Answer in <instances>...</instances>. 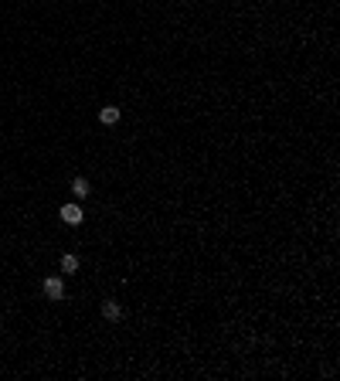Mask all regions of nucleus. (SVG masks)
<instances>
[{
    "instance_id": "f257e3e1",
    "label": "nucleus",
    "mask_w": 340,
    "mask_h": 381,
    "mask_svg": "<svg viewBox=\"0 0 340 381\" xmlns=\"http://www.w3.org/2000/svg\"><path fill=\"white\" fill-rule=\"evenodd\" d=\"M45 296L48 300H61V296H65V282H61V276H48L45 279Z\"/></svg>"
},
{
    "instance_id": "f03ea898",
    "label": "nucleus",
    "mask_w": 340,
    "mask_h": 381,
    "mask_svg": "<svg viewBox=\"0 0 340 381\" xmlns=\"http://www.w3.org/2000/svg\"><path fill=\"white\" fill-rule=\"evenodd\" d=\"M61 221L65 225H82L85 221V214H82L79 204H65V208H61Z\"/></svg>"
},
{
    "instance_id": "7ed1b4c3",
    "label": "nucleus",
    "mask_w": 340,
    "mask_h": 381,
    "mask_svg": "<svg viewBox=\"0 0 340 381\" xmlns=\"http://www.w3.org/2000/svg\"><path fill=\"white\" fill-rule=\"evenodd\" d=\"M102 316H106V320H113V324H119V320H123V306H119L116 300H106V303H102Z\"/></svg>"
},
{
    "instance_id": "20e7f679",
    "label": "nucleus",
    "mask_w": 340,
    "mask_h": 381,
    "mask_svg": "<svg viewBox=\"0 0 340 381\" xmlns=\"http://www.w3.org/2000/svg\"><path fill=\"white\" fill-rule=\"evenodd\" d=\"M119 116H123V112L116 109V106H106V109H99V123L102 126H116L119 123Z\"/></svg>"
},
{
    "instance_id": "39448f33",
    "label": "nucleus",
    "mask_w": 340,
    "mask_h": 381,
    "mask_svg": "<svg viewBox=\"0 0 340 381\" xmlns=\"http://www.w3.org/2000/svg\"><path fill=\"white\" fill-rule=\"evenodd\" d=\"M72 190H75V198H89V194H92V187H89V180H85V177L72 180Z\"/></svg>"
},
{
    "instance_id": "423d86ee",
    "label": "nucleus",
    "mask_w": 340,
    "mask_h": 381,
    "mask_svg": "<svg viewBox=\"0 0 340 381\" xmlns=\"http://www.w3.org/2000/svg\"><path fill=\"white\" fill-rule=\"evenodd\" d=\"M61 272H79V256H61Z\"/></svg>"
}]
</instances>
